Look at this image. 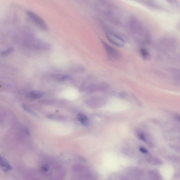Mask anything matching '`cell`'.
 Listing matches in <instances>:
<instances>
[{"label": "cell", "mask_w": 180, "mask_h": 180, "mask_svg": "<svg viewBox=\"0 0 180 180\" xmlns=\"http://www.w3.org/2000/svg\"><path fill=\"white\" fill-rule=\"evenodd\" d=\"M0 168L3 171L8 172L12 170V167L6 159L0 154Z\"/></svg>", "instance_id": "5b68a950"}, {"label": "cell", "mask_w": 180, "mask_h": 180, "mask_svg": "<svg viewBox=\"0 0 180 180\" xmlns=\"http://www.w3.org/2000/svg\"><path fill=\"white\" fill-rule=\"evenodd\" d=\"M52 77L56 80L61 81L68 80L70 79V77L68 76L63 74L54 75Z\"/></svg>", "instance_id": "30bf717a"}, {"label": "cell", "mask_w": 180, "mask_h": 180, "mask_svg": "<svg viewBox=\"0 0 180 180\" xmlns=\"http://www.w3.org/2000/svg\"><path fill=\"white\" fill-rule=\"evenodd\" d=\"M77 117L83 126L87 127L89 125V119L86 115L82 114H79L77 115Z\"/></svg>", "instance_id": "52a82bcc"}, {"label": "cell", "mask_w": 180, "mask_h": 180, "mask_svg": "<svg viewBox=\"0 0 180 180\" xmlns=\"http://www.w3.org/2000/svg\"><path fill=\"white\" fill-rule=\"evenodd\" d=\"M102 43L107 55L109 59H116L118 58L119 53L116 49L110 46L105 41H102Z\"/></svg>", "instance_id": "3957f363"}, {"label": "cell", "mask_w": 180, "mask_h": 180, "mask_svg": "<svg viewBox=\"0 0 180 180\" xmlns=\"http://www.w3.org/2000/svg\"><path fill=\"white\" fill-rule=\"evenodd\" d=\"M106 35L108 40L114 45L120 47L124 46L125 41L118 36L110 32H107L106 33Z\"/></svg>", "instance_id": "7a4b0ae2"}, {"label": "cell", "mask_w": 180, "mask_h": 180, "mask_svg": "<svg viewBox=\"0 0 180 180\" xmlns=\"http://www.w3.org/2000/svg\"><path fill=\"white\" fill-rule=\"evenodd\" d=\"M87 105L89 107L94 108H98L102 106L105 102L103 98L96 96L88 98L86 101Z\"/></svg>", "instance_id": "277c9868"}, {"label": "cell", "mask_w": 180, "mask_h": 180, "mask_svg": "<svg viewBox=\"0 0 180 180\" xmlns=\"http://www.w3.org/2000/svg\"><path fill=\"white\" fill-rule=\"evenodd\" d=\"M47 117L52 120L60 121H66V117L62 115L52 114L47 115Z\"/></svg>", "instance_id": "9c48e42d"}, {"label": "cell", "mask_w": 180, "mask_h": 180, "mask_svg": "<svg viewBox=\"0 0 180 180\" xmlns=\"http://www.w3.org/2000/svg\"><path fill=\"white\" fill-rule=\"evenodd\" d=\"M27 15L30 19L38 27L44 31H47L48 29V26L44 20L39 15L31 11H28Z\"/></svg>", "instance_id": "6da1fadb"}, {"label": "cell", "mask_w": 180, "mask_h": 180, "mask_svg": "<svg viewBox=\"0 0 180 180\" xmlns=\"http://www.w3.org/2000/svg\"><path fill=\"white\" fill-rule=\"evenodd\" d=\"M44 93L39 90H33L27 94V97L31 99H39L44 96Z\"/></svg>", "instance_id": "8992f818"}, {"label": "cell", "mask_w": 180, "mask_h": 180, "mask_svg": "<svg viewBox=\"0 0 180 180\" xmlns=\"http://www.w3.org/2000/svg\"><path fill=\"white\" fill-rule=\"evenodd\" d=\"M139 150L141 152L144 153V154H146L148 152L144 148L140 147Z\"/></svg>", "instance_id": "4fadbf2b"}, {"label": "cell", "mask_w": 180, "mask_h": 180, "mask_svg": "<svg viewBox=\"0 0 180 180\" xmlns=\"http://www.w3.org/2000/svg\"><path fill=\"white\" fill-rule=\"evenodd\" d=\"M22 107H23L25 110L28 111V112L31 114L33 115L34 116H37V114L35 112H34L33 111H32L31 109H30L29 108H28L27 106L23 105H22Z\"/></svg>", "instance_id": "7c38bea8"}, {"label": "cell", "mask_w": 180, "mask_h": 180, "mask_svg": "<svg viewBox=\"0 0 180 180\" xmlns=\"http://www.w3.org/2000/svg\"><path fill=\"white\" fill-rule=\"evenodd\" d=\"M139 52L141 57L143 59L146 60H149L151 59V54L146 49L141 48L140 49Z\"/></svg>", "instance_id": "ba28073f"}, {"label": "cell", "mask_w": 180, "mask_h": 180, "mask_svg": "<svg viewBox=\"0 0 180 180\" xmlns=\"http://www.w3.org/2000/svg\"><path fill=\"white\" fill-rule=\"evenodd\" d=\"M14 50V48H10L7 49L3 51L1 53V54L2 56H7V55L10 54L11 53H12Z\"/></svg>", "instance_id": "8fae6325"}, {"label": "cell", "mask_w": 180, "mask_h": 180, "mask_svg": "<svg viewBox=\"0 0 180 180\" xmlns=\"http://www.w3.org/2000/svg\"><path fill=\"white\" fill-rule=\"evenodd\" d=\"M26 134H28V135H29L30 134V132L28 129H26Z\"/></svg>", "instance_id": "5bb4252c"}]
</instances>
